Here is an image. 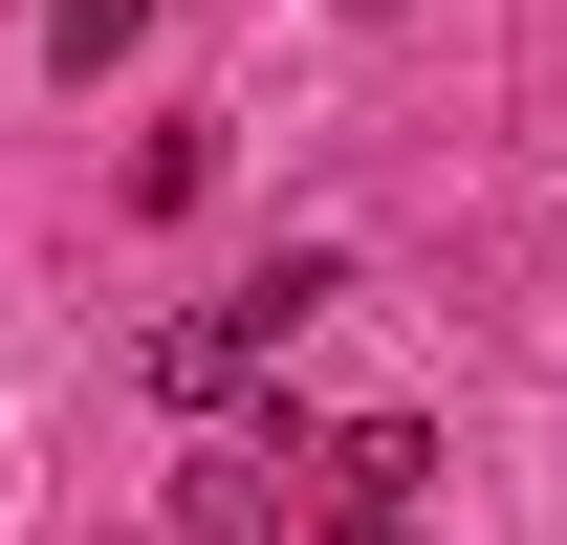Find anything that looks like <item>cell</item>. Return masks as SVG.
<instances>
[{"mask_svg":"<svg viewBox=\"0 0 567 545\" xmlns=\"http://www.w3.org/2000/svg\"><path fill=\"white\" fill-rule=\"evenodd\" d=\"M328 306H350V263H328V240H284L262 284H218V306H175V328H153L132 371H153V393H175V414H240V393H262V371H284V349L328 328Z\"/></svg>","mask_w":567,"mask_h":545,"instance_id":"6da1fadb","label":"cell"},{"mask_svg":"<svg viewBox=\"0 0 567 545\" xmlns=\"http://www.w3.org/2000/svg\"><path fill=\"white\" fill-rule=\"evenodd\" d=\"M284 459H175V545H284Z\"/></svg>","mask_w":567,"mask_h":545,"instance_id":"7a4b0ae2","label":"cell"},{"mask_svg":"<svg viewBox=\"0 0 567 545\" xmlns=\"http://www.w3.org/2000/svg\"><path fill=\"white\" fill-rule=\"evenodd\" d=\"M306 480H328V502H415V480H436V436H415V414H350Z\"/></svg>","mask_w":567,"mask_h":545,"instance_id":"3957f363","label":"cell"},{"mask_svg":"<svg viewBox=\"0 0 567 545\" xmlns=\"http://www.w3.org/2000/svg\"><path fill=\"white\" fill-rule=\"evenodd\" d=\"M132 22H153V0H44V66H110Z\"/></svg>","mask_w":567,"mask_h":545,"instance_id":"277c9868","label":"cell"},{"mask_svg":"<svg viewBox=\"0 0 567 545\" xmlns=\"http://www.w3.org/2000/svg\"><path fill=\"white\" fill-rule=\"evenodd\" d=\"M328 545H436V524H415V502H328Z\"/></svg>","mask_w":567,"mask_h":545,"instance_id":"5b68a950","label":"cell"}]
</instances>
